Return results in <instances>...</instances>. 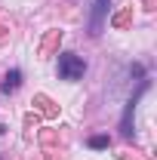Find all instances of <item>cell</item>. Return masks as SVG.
<instances>
[{
  "instance_id": "obj_1",
  "label": "cell",
  "mask_w": 157,
  "mask_h": 160,
  "mask_svg": "<svg viewBox=\"0 0 157 160\" xmlns=\"http://www.w3.org/2000/svg\"><path fill=\"white\" fill-rule=\"evenodd\" d=\"M86 71V62L74 52H62L59 56V77L62 80H80Z\"/></svg>"
},
{
  "instance_id": "obj_2",
  "label": "cell",
  "mask_w": 157,
  "mask_h": 160,
  "mask_svg": "<svg viewBox=\"0 0 157 160\" xmlns=\"http://www.w3.org/2000/svg\"><path fill=\"white\" fill-rule=\"evenodd\" d=\"M105 12H108V0H96L93 3V16H89V34H102Z\"/></svg>"
},
{
  "instance_id": "obj_3",
  "label": "cell",
  "mask_w": 157,
  "mask_h": 160,
  "mask_svg": "<svg viewBox=\"0 0 157 160\" xmlns=\"http://www.w3.org/2000/svg\"><path fill=\"white\" fill-rule=\"evenodd\" d=\"M22 83V71H9L6 77H3V92H16Z\"/></svg>"
},
{
  "instance_id": "obj_4",
  "label": "cell",
  "mask_w": 157,
  "mask_h": 160,
  "mask_svg": "<svg viewBox=\"0 0 157 160\" xmlns=\"http://www.w3.org/2000/svg\"><path fill=\"white\" fill-rule=\"evenodd\" d=\"M89 145H93V148H105V145H108V139H105V136H93V139H89Z\"/></svg>"
}]
</instances>
